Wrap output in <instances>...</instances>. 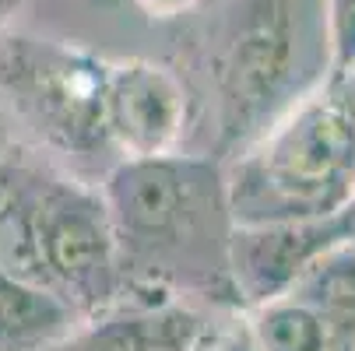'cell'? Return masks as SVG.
<instances>
[{"label": "cell", "mask_w": 355, "mask_h": 351, "mask_svg": "<svg viewBox=\"0 0 355 351\" xmlns=\"http://www.w3.org/2000/svg\"><path fill=\"white\" fill-rule=\"evenodd\" d=\"M232 225L331 218L355 204V98L324 81L236 152L225 176Z\"/></svg>", "instance_id": "obj_1"}, {"label": "cell", "mask_w": 355, "mask_h": 351, "mask_svg": "<svg viewBox=\"0 0 355 351\" xmlns=\"http://www.w3.org/2000/svg\"><path fill=\"white\" fill-rule=\"evenodd\" d=\"M327 81L324 0H239L218 60L222 137L236 152Z\"/></svg>", "instance_id": "obj_2"}, {"label": "cell", "mask_w": 355, "mask_h": 351, "mask_svg": "<svg viewBox=\"0 0 355 351\" xmlns=\"http://www.w3.org/2000/svg\"><path fill=\"white\" fill-rule=\"evenodd\" d=\"M103 200L116 228L123 271L127 260H193L211 246L215 218H229L225 176L205 159L176 152L123 159L110 172Z\"/></svg>", "instance_id": "obj_3"}, {"label": "cell", "mask_w": 355, "mask_h": 351, "mask_svg": "<svg viewBox=\"0 0 355 351\" xmlns=\"http://www.w3.org/2000/svg\"><path fill=\"white\" fill-rule=\"evenodd\" d=\"M106 60L74 46L0 35V98L67 152L110 147L103 130Z\"/></svg>", "instance_id": "obj_4"}, {"label": "cell", "mask_w": 355, "mask_h": 351, "mask_svg": "<svg viewBox=\"0 0 355 351\" xmlns=\"http://www.w3.org/2000/svg\"><path fill=\"white\" fill-rule=\"evenodd\" d=\"M39 249L46 278L85 320L116 303L123 257L103 193L74 179H39Z\"/></svg>", "instance_id": "obj_5"}, {"label": "cell", "mask_w": 355, "mask_h": 351, "mask_svg": "<svg viewBox=\"0 0 355 351\" xmlns=\"http://www.w3.org/2000/svg\"><path fill=\"white\" fill-rule=\"evenodd\" d=\"M355 204L331 218H288L232 225L225 239V278L246 309L285 295L306 264L352 232Z\"/></svg>", "instance_id": "obj_6"}, {"label": "cell", "mask_w": 355, "mask_h": 351, "mask_svg": "<svg viewBox=\"0 0 355 351\" xmlns=\"http://www.w3.org/2000/svg\"><path fill=\"white\" fill-rule=\"evenodd\" d=\"M187 123V91L180 78L151 60L106 64L103 78V130L106 144L123 159L166 155Z\"/></svg>", "instance_id": "obj_7"}, {"label": "cell", "mask_w": 355, "mask_h": 351, "mask_svg": "<svg viewBox=\"0 0 355 351\" xmlns=\"http://www.w3.org/2000/svg\"><path fill=\"white\" fill-rule=\"evenodd\" d=\"M208 320L197 309L159 298L134 303L127 309H103L78 320L67 334L42 344L39 351H197L208 341Z\"/></svg>", "instance_id": "obj_8"}, {"label": "cell", "mask_w": 355, "mask_h": 351, "mask_svg": "<svg viewBox=\"0 0 355 351\" xmlns=\"http://www.w3.org/2000/svg\"><path fill=\"white\" fill-rule=\"evenodd\" d=\"M306 303L324 327L331 330L334 344L341 351H352L355 344V242L345 235L331 242L324 253H317L306 271L295 278V285L285 291Z\"/></svg>", "instance_id": "obj_9"}, {"label": "cell", "mask_w": 355, "mask_h": 351, "mask_svg": "<svg viewBox=\"0 0 355 351\" xmlns=\"http://www.w3.org/2000/svg\"><path fill=\"white\" fill-rule=\"evenodd\" d=\"M81 316L57 291L25 285L0 271V351H39Z\"/></svg>", "instance_id": "obj_10"}, {"label": "cell", "mask_w": 355, "mask_h": 351, "mask_svg": "<svg viewBox=\"0 0 355 351\" xmlns=\"http://www.w3.org/2000/svg\"><path fill=\"white\" fill-rule=\"evenodd\" d=\"M243 327L257 351H341L324 320L295 295H278L246 309Z\"/></svg>", "instance_id": "obj_11"}, {"label": "cell", "mask_w": 355, "mask_h": 351, "mask_svg": "<svg viewBox=\"0 0 355 351\" xmlns=\"http://www.w3.org/2000/svg\"><path fill=\"white\" fill-rule=\"evenodd\" d=\"M327 18V81L355 71V0H324Z\"/></svg>", "instance_id": "obj_12"}, {"label": "cell", "mask_w": 355, "mask_h": 351, "mask_svg": "<svg viewBox=\"0 0 355 351\" xmlns=\"http://www.w3.org/2000/svg\"><path fill=\"white\" fill-rule=\"evenodd\" d=\"M137 4H141L148 15H155V18H176V15H183L187 8H193L197 0H137Z\"/></svg>", "instance_id": "obj_13"}, {"label": "cell", "mask_w": 355, "mask_h": 351, "mask_svg": "<svg viewBox=\"0 0 355 351\" xmlns=\"http://www.w3.org/2000/svg\"><path fill=\"white\" fill-rule=\"evenodd\" d=\"M4 159H11V113L0 98V162Z\"/></svg>", "instance_id": "obj_14"}, {"label": "cell", "mask_w": 355, "mask_h": 351, "mask_svg": "<svg viewBox=\"0 0 355 351\" xmlns=\"http://www.w3.org/2000/svg\"><path fill=\"white\" fill-rule=\"evenodd\" d=\"M21 4H25V0H0V35H4V28L11 25V18L18 15Z\"/></svg>", "instance_id": "obj_15"}, {"label": "cell", "mask_w": 355, "mask_h": 351, "mask_svg": "<svg viewBox=\"0 0 355 351\" xmlns=\"http://www.w3.org/2000/svg\"><path fill=\"white\" fill-rule=\"evenodd\" d=\"M341 84H345V88H348V95H352V98H355V71H352V74H348V78H345V81H341Z\"/></svg>", "instance_id": "obj_16"}, {"label": "cell", "mask_w": 355, "mask_h": 351, "mask_svg": "<svg viewBox=\"0 0 355 351\" xmlns=\"http://www.w3.org/2000/svg\"><path fill=\"white\" fill-rule=\"evenodd\" d=\"M348 239H352V242H355V222H352V232H348Z\"/></svg>", "instance_id": "obj_17"}, {"label": "cell", "mask_w": 355, "mask_h": 351, "mask_svg": "<svg viewBox=\"0 0 355 351\" xmlns=\"http://www.w3.org/2000/svg\"><path fill=\"white\" fill-rule=\"evenodd\" d=\"M352 351H355V344H352Z\"/></svg>", "instance_id": "obj_18"}]
</instances>
